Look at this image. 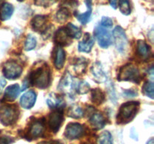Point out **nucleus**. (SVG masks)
Here are the masks:
<instances>
[{
	"mask_svg": "<svg viewBox=\"0 0 154 144\" xmlns=\"http://www.w3.org/2000/svg\"><path fill=\"white\" fill-rule=\"evenodd\" d=\"M51 81V70L48 65L43 63L31 72L29 76V82L39 88H46Z\"/></svg>",
	"mask_w": 154,
	"mask_h": 144,
	"instance_id": "obj_1",
	"label": "nucleus"
},
{
	"mask_svg": "<svg viewBox=\"0 0 154 144\" xmlns=\"http://www.w3.org/2000/svg\"><path fill=\"white\" fill-rule=\"evenodd\" d=\"M139 108V103L137 101H129L121 105L117 115L119 123H127L132 121L136 115Z\"/></svg>",
	"mask_w": 154,
	"mask_h": 144,
	"instance_id": "obj_2",
	"label": "nucleus"
},
{
	"mask_svg": "<svg viewBox=\"0 0 154 144\" xmlns=\"http://www.w3.org/2000/svg\"><path fill=\"white\" fill-rule=\"evenodd\" d=\"M19 116L17 106L14 104H4L0 106V122L5 126L16 122Z\"/></svg>",
	"mask_w": 154,
	"mask_h": 144,
	"instance_id": "obj_3",
	"label": "nucleus"
},
{
	"mask_svg": "<svg viewBox=\"0 0 154 144\" xmlns=\"http://www.w3.org/2000/svg\"><path fill=\"white\" fill-rule=\"evenodd\" d=\"M117 80L120 81H132L138 83L141 80L140 71L138 68L134 64H125L119 70Z\"/></svg>",
	"mask_w": 154,
	"mask_h": 144,
	"instance_id": "obj_4",
	"label": "nucleus"
},
{
	"mask_svg": "<svg viewBox=\"0 0 154 144\" xmlns=\"http://www.w3.org/2000/svg\"><path fill=\"white\" fill-rule=\"evenodd\" d=\"M79 81L74 78L69 73L66 72L60 80L58 86V89L65 94L72 95L76 91Z\"/></svg>",
	"mask_w": 154,
	"mask_h": 144,
	"instance_id": "obj_5",
	"label": "nucleus"
},
{
	"mask_svg": "<svg viewBox=\"0 0 154 144\" xmlns=\"http://www.w3.org/2000/svg\"><path fill=\"white\" fill-rule=\"evenodd\" d=\"M23 68L16 62L9 60L3 64L2 72L5 78L9 80H14L22 74Z\"/></svg>",
	"mask_w": 154,
	"mask_h": 144,
	"instance_id": "obj_6",
	"label": "nucleus"
},
{
	"mask_svg": "<svg viewBox=\"0 0 154 144\" xmlns=\"http://www.w3.org/2000/svg\"><path fill=\"white\" fill-rule=\"evenodd\" d=\"M94 36L97 39L99 45L102 48H107L111 44V35L105 27L98 26L94 29Z\"/></svg>",
	"mask_w": 154,
	"mask_h": 144,
	"instance_id": "obj_7",
	"label": "nucleus"
},
{
	"mask_svg": "<svg viewBox=\"0 0 154 144\" xmlns=\"http://www.w3.org/2000/svg\"><path fill=\"white\" fill-rule=\"evenodd\" d=\"M113 37L117 50L120 52H124L127 47L128 40L123 28L120 26L115 27L113 31Z\"/></svg>",
	"mask_w": 154,
	"mask_h": 144,
	"instance_id": "obj_8",
	"label": "nucleus"
},
{
	"mask_svg": "<svg viewBox=\"0 0 154 144\" xmlns=\"http://www.w3.org/2000/svg\"><path fill=\"white\" fill-rule=\"evenodd\" d=\"M63 118L64 116H63V111L62 108H57L50 114L48 123H49L50 128L54 133H57L60 128L63 122Z\"/></svg>",
	"mask_w": 154,
	"mask_h": 144,
	"instance_id": "obj_9",
	"label": "nucleus"
},
{
	"mask_svg": "<svg viewBox=\"0 0 154 144\" xmlns=\"http://www.w3.org/2000/svg\"><path fill=\"white\" fill-rule=\"evenodd\" d=\"M45 123L42 120H35L29 124L27 130V139H37L45 133Z\"/></svg>",
	"mask_w": 154,
	"mask_h": 144,
	"instance_id": "obj_10",
	"label": "nucleus"
},
{
	"mask_svg": "<svg viewBox=\"0 0 154 144\" xmlns=\"http://www.w3.org/2000/svg\"><path fill=\"white\" fill-rule=\"evenodd\" d=\"M84 133V128L79 123H69L65 130V136L69 140L78 139Z\"/></svg>",
	"mask_w": 154,
	"mask_h": 144,
	"instance_id": "obj_11",
	"label": "nucleus"
},
{
	"mask_svg": "<svg viewBox=\"0 0 154 144\" xmlns=\"http://www.w3.org/2000/svg\"><path fill=\"white\" fill-rule=\"evenodd\" d=\"M36 100V93L34 91H28L20 98V105L24 109H31Z\"/></svg>",
	"mask_w": 154,
	"mask_h": 144,
	"instance_id": "obj_12",
	"label": "nucleus"
},
{
	"mask_svg": "<svg viewBox=\"0 0 154 144\" xmlns=\"http://www.w3.org/2000/svg\"><path fill=\"white\" fill-rule=\"evenodd\" d=\"M90 125L92 126L95 130H99L102 129L105 125V118L104 116L100 112H94L90 118Z\"/></svg>",
	"mask_w": 154,
	"mask_h": 144,
	"instance_id": "obj_13",
	"label": "nucleus"
},
{
	"mask_svg": "<svg viewBox=\"0 0 154 144\" xmlns=\"http://www.w3.org/2000/svg\"><path fill=\"white\" fill-rule=\"evenodd\" d=\"M20 86L18 84L9 86L6 88L4 92V100L6 101H14L16 100L20 94Z\"/></svg>",
	"mask_w": 154,
	"mask_h": 144,
	"instance_id": "obj_14",
	"label": "nucleus"
},
{
	"mask_svg": "<svg viewBox=\"0 0 154 144\" xmlns=\"http://www.w3.org/2000/svg\"><path fill=\"white\" fill-rule=\"evenodd\" d=\"M94 39L90 36L89 33H86L84 39L78 44V50L80 52H89L91 51L93 45H94Z\"/></svg>",
	"mask_w": 154,
	"mask_h": 144,
	"instance_id": "obj_15",
	"label": "nucleus"
},
{
	"mask_svg": "<svg viewBox=\"0 0 154 144\" xmlns=\"http://www.w3.org/2000/svg\"><path fill=\"white\" fill-rule=\"evenodd\" d=\"M85 2L87 8L85 13L80 14L78 12H75V16L83 25H85L89 22L92 14V0H85Z\"/></svg>",
	"mask_w": 154,
	"mask_h": 144,
	"instance_id": "obj_16",
	"label": "nucleus"
},
{
	"mask_svg": "<svg viewBox=\"0 0 154 144\" xmlns=\"http://www.w3.org/2000/svg\"><path fill=\"white\" fill-rule=\"evenodd\" d=\"M55 41L60 46H67L71 43L70 37L68 34L66 28H61L57 31L55 35Z\"/></svg>",
	"mask_w": 154,
	"mask_h": 144,
	"instance_id": "obj_17",
	"label": "nucleus"
},
{
	"mask_svg": "<svg viewBox=\"0 0 154 144\" xmlns=\"http://www.w3.org/2000/svg\"><path fill=\"white\" fill-rule=\"evenodd\" d=\"M47 22V16L44 15H36L32 20V27L36 32L44 31Z\"/></svg>",
	"mask_w": 154,
	"mask_h": 144,
	"instance_id": "obj_18",
	"label": "nucleus"
},
{
	"mask_svg": "<svg viewBox=\"0 0 154 144\" xmlns=\"http://www.w3.org/2000/svg\"><path fill=\"white\" fill-rule=\"evenodd\" d=\"M137 53L142 59H147L150 56V50L148 44L144 40H138L137 43Z\"/></svg>",
	"mask_w": 154,
	"mask_h": 144,
	"instance_id": "obj_19",
	"label": "nucleus"
},
{
	"mask_svg": "<svg viewBox=\"0 0 154 144\" xmlns=\"http://www.w3.org/2000/svg\"><path fill=\"white\" fill-rule=\"evenodd\" d=\"M91 72L95 79L99 82H104L106 80V75H105L102 65L99 62H96L93 64L91 68Z\"/></svg>",
	"mask_w": 154,
	"mask_h": 144,
	"instance_id": "obj_20",
	"label": "nucleus"
},
{
	"mask_svg": "<svg viewBox=\"0 0 154 144\" xmlns=\"http://www.w3.org/2000/svg\"><path fill=\"white\" fill-rule=\"evenodd\" d=\"M14 12V6L8 2L3 3L0 7V19L5 21L10 19Z\"/></svg>",
	"mask_w": 154,
	"mask_h": 144,
	"instance_id": "obj_21",
	"label": "nucleus"
},
{
	"mask_svg": "<svg viewBox=\"0 0 154 144\" xmlns=\"http://www.w3.org/2000/svg\"><path fill=\"white\" fill-rule=\"evenodd\" d=\"M65 58H66V54L64 50L60 46H58L56 51L55 58H54V64L57 69L60 70L63 68L65 63Z\"/></svg>",
	"mask_w": 154,
	"mask_h": 144,
	"instance_id": "obj_22",
	"label": "nucleus"
},
{
	"mask_svg": "<svg viewBox=\"0 0 154 144\" xmlns=\"http://www.w3.org/2000/svg\"><path fill=\"white\" fill-rule=\"evenodd\" d=\"M105 96L103 92L99 88H95L91 92V100L96 104H101L105 101Z\"/></svg>",
	"mask_w": 154,
	"mask_h": 144,
	"instance_id": "obj_23",
	"label": "nucleus"
},
{
	"mask_svg": "<svg viewBox=\"0 0 154 144\" xmlns=\"http://www.w3.org/2000/svg\"><path fill=\"white\" fill-rule=\"evenodd\" d=\"M66 29L70 38H73L76 39H79L81 38L82 32H81V28H78L76 26L73 25L72 23L68 24L67 26L66 27Z\"/></svg>",
	"mask_w": 154,
	"mask_h": 144,
	"instance_id": "obj_24",
	"label": "nucleus"
},
{
	"mask_svg": "<svg viewBox=\"0 0 154 144\" xmlns=\"http://www.w3.org/2000/svg\"><path fill=\"white\" fill-rule=\"evenodd\" d=\"M47 103L50 107L57 109V108H61V106L63 104V100L61 98L57 97V95L53 94L47 99Z\"/></svg>",
	"mask_w": 154,
	"mask_h": 144,
	"instance_id": "obj_25",
	"label": "nucleus"
},
{
	"mask_svg": "<svg viewBox=\"0 0 154 144\" xmlns=\"http://www.w3.org/2000/svg\"><path fill=\"white\" fill-rule=\"evenodd\" d=\"M70 11L67 8H61L56 14V19L58 22L63 23L70 17Z\"/></svg>",
	"mask_w": 154,
	"mask_h": 144,
	"instance_id": "obj_26",
	"label": "nucleus"
},
{
	"mask_svg": "<svg viewBox=\"0 0 154 144\" xmlns=\"http://www.w3.org/2000/svg\"><path fill=\"white\" fill-rule=\"evenodd\" d=\"M68 115H69V116L72 117V118H80L84 116V111H83L82 108L81 106H78V105L74 104L69 107Z\"/></svg>",
	"mask_w": 154,
	"mask_h": 144,
	"instance_id": "obj_27",
	"label": "nucleus"
},
{
	"mask_svg": "<svg viewBox=\"0 0 154 144\" xmlns=\"http://www.w3.org/2000/svg\"><path fill=\"white\" fill-rule=\"evenodd\" d=\"M87 65V60L84 58H79L75 61V64H74V68L78 74H82L85 71Z\"/></svg>",
	"mask_w": 154,
	"mask_h": 144,
	"instance_id": "obj_28",
	"label": "nucleus"
},
{
	"mask_svg": "<svg viewBox=\"0 0 154 144\" xmlns=\"http://www.w3.org/2000/svg\"><path fill=\"white\" fill-rule=\"evenodd\" d=\"M97 144H113V139L111 133L108 131L102 132L98 137Z\"/></svg>",
	"mask_w": 154,
	"mask_h": 144,
	"instance_id": "obj_29",
	"label": "nucleus"
},
{
	"mask_svg": "<svg viewBox=\"0 0 154 144\" xmlns=\"http://www.w3.org/2000/svg\"><path fill=\"white\" fill-rule=\"evenodd\" d=\"M119 9L123 14H130L131 7L129 0H119Z\"/></svg>",
	"mask_w": 154,
	"mask_h": 144,
	"instance_id": "obj_30",
	"label": "nucleus"
},
{
	"mask_svg": "<svg viewBox=\"0 0 154 144\" xmlns=\"http://www.w3.org/2000/svg\"><path fill=\"white\" fill-rule=\"evenodd\" d=\"M142 91L145 95H147V97H149V98H150L153 99V96H154L153 82H150V81L145 82L142 87Z\"/></svg>",
	"mask_w": 154,
	"mask_h": 144,
	"instance_id": "obj_31",
	"label": "nucleus"
},
{
	"mask_svg": "<svg viewBox=\"0 0 154 144\" xmlns=\"http://www.w3.org/2000/svg\"><path fill=\"white\" fill-rule=\"evenodd\" d=\"M36 46V39L32 34H28L26 40L25 42V50H32Z\"/></svg>",
	"mask_w": 154,
	"mask_h": 144,
	"instance_id": "obj_32",
	"label": "nucleus"
},
{
	"mask_svg": "<svg viewBox=\"0 0 154 144\" xmlns=\"http://www.w3.org/2000/svg\"><path fill=\"white\" fill-rule=\"evenodd\" d=\"M89 90H90V85H89L88 82H85V81L78 82L76 91L79 94H86V93L88 92Z\"/></svg>",
	"mask_w": 154,
	"mask_h": 144,
	"instance_id": "obj_33",
	"label": "nucleus"
},
{
	"mask_svg": "<svg viewBox=\"0 0 154 144\" xmlns=\"http://www.w3.org/2000/svg\"><path fill=\"white\" fill-rule=\"evenodd\" d=\"M102 26L105 27V28H110L113 26V20L110 17L108 16H103L101 20V24Z\"/></svg>",
	"mask_w": 154,
	"mask_h": 144,
	"instance_id": "obj_34",
	"label": "nucleus"
},
{
	"mask_svg": "<svg viewBox=\"0 0 154 144\" xmlns=\"http://www.w3.org/2000/svg\"><path fill=\"white\" fill-rule=\"evenodd\" d=\"M11 142V139L5 136H0V144H9Z\"/></svg>",
	"mask_w": 154,
	"mask_h": 144,
	"instance_id": "obj_35",
	"label": "nucleus"
},
{
	"mask_svg": "<svg viewBox=\"0 0 154 144\" xmlns=\"http://www.w3.org/2000/svg\"><path fill=\"white\" fill-rule=\"evenodd\" d=\"M109 2H110V4H111V6L114 9L117 8V0H109Z\"/></svg>",
	"mask_w": 154,
	"mask_h": 144,
	"instance_id": "obj_36",
	"label": "nucleus"
},
{
	"mask_svg": "<svg viewBox=\"0 0 154 144\" xmlns=\"http://www.w3.org/2000/svg\"><path fill=\"white\" fill-rule=\"evenodd\" d=\"M5 80L4 79H1V78H0V93L2 91L3 88H4L5 86Z\"/></svg>",
	"mask_w": 154,
	"mask_h": 144,
	"instance_id": "obj_37",
	"label": "nucleus"
},
{
	"mask_svg": "<svg viewBox=\"0 0 154 144\" xmlns=\"http://www.w3.org/2000/svg\"><path fill=\"white\" fill-rule=\"evenodd\" d=\"M38 144H59V143L56 142H52V141H42V142H38Z\"/></svg>",
	"mask_w": 154,
	"mask_h": 144,
	"instance_id": "obj_38",
	"label": "nucleus"
},
{
	"mask_svg": "<svg viewBox=\"0 0 154 144\" xmlns=\"http://www.w3.org/2000/svg\"><path fill=\"white\" fill-rule=\"evenodd\" d=\"M147 144H153V138H151V139L149 140Z\"/></svg>",
	"mask_w": 154,
	"mask_h": 144,
	"instance_id": "obj_39",
	"label": "nucleus"
},
{
	"mask_svg": "<svg viewBox=\"0 0 154 144\" xmlns=\"http://www.w3.org/2000/svg\"><path fill=\"white\" fill-rule=\"evenodd\" d=\"M17 1H19V2H23V1H24V0H17Z\"/></svg>",
	"mask_w": 154,
	"mask_h": 144,
	"instance_id": "obj_40",
	"label": "nucleus"
},
{
	"mask_svg": "<svg viewBox=\"0 0 154 144\" xmlns=\"http://www.w3.org/2000/svg\"><path fill=\"white\" fill-rule=\"evenodd\" d=\"M2 0H0V4H1V3H2Z\"/></svg>",
	"mask_w": 154,
	"mask_h": 144,
	"instance_id": "obj_41",
	"label": "nucleus"
},
{
	"mask_svg": "<svg viewBox=\"0 0 154 144\" xmlns=\"http://www.w3.org/2000/svg\"><path fill=\"white\" fill-rule=\"evenodd\" d=\"M83 144H87V143H83Z\"/></svg>",
	"mask_w": 154,
	"mask_h": 144,
	"instance_id": "obj_42",
	"label": "nucleus"
}]
</instances>
